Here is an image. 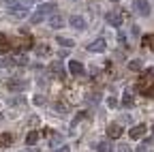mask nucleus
<instances>
[{
    "label": "nucleus",
    "instance_id": "a878e982",
    "mask_svg": "<svg viewBox=\"0 0 154 152\" xmlns=\"http://www.w3.org/2000/svg\"><path fill=\"white\" fill-rule=\"evenodd\" d=\"M143 45H150L152 51H154V36H146V39H143Z\"/></svg>",
    "mask_w": 154,
    "mask_h": 152
},
{
    "label": "nucleus",
    "instance_id": "bb28decb",
    "mask_svg": "<svg viewBox=\"0 0 154 152\" xmlns=\"http://www.w3.org/2000/svg\"><path fill=\"white\" fill-rule=\"evenodd\" d=\"M107 107H111V109H113V107H118V101H116L113 97H109V99H107Z\"/></svg>",
    "mask_w": 154,
    "mask_h": 152
},
{
    "label": "nucleus",
    "instance_id": "4468645a",
    "mask_svg": "<svg viewBox=\"0 0 154 152\" xmlns=\"http://www.w3.org/2000/svg\"><path fill=\"white\" fill-rule=\"evenodd\" d=\"M94 150H96V152H111L113 148H111V144H107V141H99V144H94Z\"/></svg>",
    "mask_w": 154,
    "mask_h": 152
},
{
    "label": "nucleus",
    "instance_id": "c85d7f7f",
    "mask_svg": "<svg viewBox=\"0 0 154 152\" xmlns=\"http://www.w3.org/2000/svg\"><path fill=\"white\" fill-rule=\"evenodd\" d=\"M54 152H71V148L69 146H60V148H56Z\"/></svg>",
    "mask_w": 154,
    "mask_h": 152
},
{
    "label": "nucleus",
    "instance_id": "1a4fd4ad",
    "mask_svg": "<svg viewBox=\"0 0 154 152\" xmlns=\"http://www.w3.org/2000/svg\"><path fill=\"white\" fill-rule=\"evenodd\" d=\"M5 7L9 11H15L19 7H28V0H5Z\"/></svg>",
    "mask_w": 154,
    "mask_h": 152
},
{
    "label": "nucleus",
    "instance_id": "20e7f679",
    "mask_svg": "<svg viewBox=\"0 0 154 152\" xmlns=\"http://www.w3.org/2000/svg\"><path fill=\"white\" fill-rule=\"evenodd\" d=\"M7 90H11V92H22L24 88H26V82L22 79V77H11V79H7Z\"/></svg>",
    "mask_w": 154,
    "mask_h": 152
},
{
    "label": "nucleus",
    "instance_id": "5701e85b",
    "mask_svg": "<svg viewBox=\"0 0 154 152\" xmlns=\"http://www.w3.org/2000/svg\"><path fill=\"white\" fill-rule=\"evenodd\" d=\"M7 103H9V105H22V103H24V99H22V97H15V99H9Z\"/></svg>",
    "mask_w": 154,
    "mask_h": 152
},
{
    "label": "nucleus",
    "instance_id": "6ab92c4d",
    "mask_svg": "<svg viewBox=\"0 0 154 152\" xmlns=\"http://www.w3.org/2000/svg\"><path fill=\"white\" fill-rule=\"evenodd\" d=\"M11 47V43H9V39H7V36L5 34H0V51H7Z\"/></svg>",
    "mask_w": 154,
    "mask_h": 152
},
{
    "label": "nucleus",
    "instance_id": "9b49d317",
    "mask_svg": "<svg viewBox=\"0 0 154 152\" xmlns=\"http://www.w3.org/2000/svg\"><path fill=\"white\" fill-rule=\"evenodd\" d=\"M49 26H51V28H62V26H64L62 15H51V17H49Z\"/></svg>",
    "mask_w": 154,
    "mask_h": 152
},
{
    "label": "nucleus",
    "instance_id": "72a5a7b5",
    "mask_svg": "<svg viewBox=\"0 0 154 152\" xmlns=\"http://www.w3.org/2000/svg\"><path fill=\"white\" fill-rule=\"evenodd\" d=\"M152 131H154V124H152Z\"/></svg>",
    "mask_w": 154,
    "mask_h": 152
},
{
    "label": "nucleus",
    "instance_id": "7ed1b4c3",
    "mask_svg": "<svg viewBox=\"0 0 154 152\" xmlns=\"http://www.w3.org/2000/svg\"><path fill=\"white\" fill-rule=\"evenodd\" d=\"M133 11L137 13V15H141V17H146V15H150V2L148 0H135L133 2Z\"/></svg>",
    "mask_w": 154,
    "mask_h": 152
},
{
    "label": "nucleus",
    "instance_id": "b1692460",
    "mask_svg": "<svg viewBox=\"0 0 154 152\" xmlns=\"http://www.w3.org/2000/svg\"><path fill=\"white\" fill-rule=\"evenodd\" d=\"M54 111H60V113H66V107H64V103H56V105H54Z\"/></svg>",
    "mask_w": 154,
    "mask_h": 152
},
{
    "label": "nucleus",
    "instance_id": "473e14b6",
    "mask_svg": "<svg viewBox=\"0 0 154 152\" xmlns=\"http://www.w3.org/2000/svg\"><path fill=\"white\" fill-rule=\"evenodd\" d=\"M111 2H120V0H111Z\"/></svg>",
    "mask_w": 154,
    "mask_h": 152
},
{
    "label": "nucleus",
    "instance_id": "dca6fc26",
    "mask_svg": "<svg viewBox=\"0 0 154 152\" xmlns=\"http://www.w3.org/2000/svg\"><path fill=\"white\" fill-rule=\"evenodd\" d=\"M128 69H131V71H141V69H143V60H139V58H137V60H131V62H128Z\"/></svg>",
    "mask_w": 154,
    "mask_h": 152
},
{
    "label": "nucleus",
    "instance_id": "f03ea898",
    "mask_svg": "<svg viewBox=\"0 0 154 152\" xmlns=\"http://www.w3.org/2000/svg\"><path fill=\"white\" fill-rule=\"evenodd\" d=\"M105 22H107L111 28H120V26H122V22H124V15H122L120 11H107Z\"/></svg>",
    "mask_w": 154,
    "mask_h": 152
},
{
    "label": "nucleus",
    "instance_id": "cd10ccee",
    "mask_svg": "<svg viewBox=\"0 0 154 152\" xmlns=\"http://www.w3.org/2000/svg\"><path fill=\"white\" fill-rule=\"evenodd\" d=\"M137 152H150V146L141 141V144H139V148H137Z\"/></svg>",
    "mask_w": 154,
    "mask_h": 152
},
{
    "label": "nucleus",
    "instance_id": "ddd939ff",
    "mask_svg": "<svg viewBox=\"0 0 154 152\" xmlns=\"http://www.w3.org/2000/svg\"><path fill=\"white\" fill-rule=\"evenodd\" d=\"M11 62H13L15 67H26V64H28V58H26V56H22V54H17V56H13V58H11Z\"/></svg>",
    "mask_w": 154,
    "mask_h": 152
},
{
    "label": "nucleus",
    "instance_id": "4be33fe9",
    "mask_svg": "<svg viewBox=\"0 0 154 152\" xmlns=\"http://www.w3.org/2000/svg\"><path fill=\"white\" fill-rule=\"evenodd\" d=\"M36 54H38V56H47V54H49V47H47V45H38V47H36Z\"/></svg>",
    "mask_w": 154,
    "mask_h": 152
},
{
    "label": "nucleus",
    "instance_id": "7c9ffc66",
    "mask_svg": "<svg viewBox=\"0 0 154 152\" xmlns=\"http://www.w3.org/2000/svg\"><path fill=\"white\" fill-rule=\"evenodd\" d=\"M118 39H120V43H126V34H124V32H120V34H118Z\"/></svg>",
    "mask_w": 154,
    "mask_h": 152
},
{
    "label": "nucleus",
    "instance_id": "6e6552de",
    "mask_svg": "<svg viewBox=\"0 0 154 152\" xmlns=\"http://www.w3.org/2000/svg\"><path fill=\"white\" fill-rule=\"evenodd\" d=\"M120 135H122V126L120 124H109L107 126V137L109 139H118Z\"/></svg>",
    "mask_w": 154,
    "mask_h": 152
},
{
    "label": "nucleus",
    "instance_id": "423d86ee",
    "mask_svg": "<svg viewBox=\"0 0 154 152\" xmlns=\"http://www.w3.org/2000/svg\"><path fill=\"white\" fill-rule=\"evenodd\" d=\"M69 24L75 28V30H86V20L82 15H71V20H69Z\"/></svg>",
    "mask_w": 154,
    "mask_h": 152
},
{
    "label": "nucleus",
    "instance_id": "f3484780",
    "mask_svg": "<svg viewBox=\"0 0 154 152\" xmlns=\"http://www.w3.org/2000/svg\"><path fill=\"white\" fill-rule=\"evenodd\" d=\"M58 45H62V47H73L75 45V41H71V39H66V36H58Z\"/></svg>",
    "mask_w": 154,
    "mask_h": 152
},
{
    "label": "nucleus",
    "instance_id": "f257e3e1",
    "mask_svg": "<svg viewBox=\"0 0 154 152\" xmlns=\"http://www.w3.org/2000/svg\"><path fill=\"white\" fill-rule=\"evenodd\" d=\"M54 11H56V5H54V2H43L41 7H38V9L30 15V24H38V22H43L45 17L54 15Z\"/></svg>",
    "mask_w": 154,
    "mask_h": 152
},
{
    "label": "nucleus",
    "instance_id": "f704fd0d",
    "mask_svg": "<svg viewBox=\"0 0 154 152\" xmlns=\"http://www.w3.org/2000/svg\"><path fill=\"white\" fill-rule=\"evenodd\" d=\"M26 152H32V150H26Z\"/></svg>",
    "mask_w": 154,
    "mask_h": 152
},
{
    "label": "nucleus",
    "instance_id": "f8f14e48",
    "mask_svg": "<svg viewBox=\"0 0 154 152\" xmlns=\"http://www.w3.org/2000/svg\"><path fill=\"white\" fill-rule=\"evenodd\" d=\"M49 71H51L54 75H58V77H64V69H62L60 62H51V64H49Z\"/></svg>",
    "mask_w": 154,
    "mask_h": 152
},
{
    "label": "nucleus",
    "instance_id": "c756f323",
    "mask_svg": "<svg viewBox=\"0 0 154 152\" xmlns=\"http://www.w3.org/2000/svg\"><path fill=\"white\" fill-rule=\"evenodd\" d=\"M28 122H30V124H32V126H36V124H38V118H36V116H32V118H30V120H28Z\"/></svg>",
    "mask_w": 154,
    "mask_h": 152
},
{
    "label": "nucleus",
    "instance_id": "aec40b11",
    "mask_svg": "<svg viewBox=\"0 0 154 152\" xmlns=\"http://www.w3.org/2000/svg\"><path fill=\"white\" fill-rule=\"evenodd\" d=\"M15 17H26L28 15V7H19V9H15V11H11Z\"/></svg>",
    "mask_w": 154,
    "mask_h": 152
},
{
    "label": "nucleus",
    "instance_id": "0eeeda50",
    "mask_svg": "<svg viewBox=\"0 0 154 152\" xmlns=\"http://www.w3.org/2000/svg\"><path fill=\"white\" fill-rule=\"evenodd\" d=\"M84 71H86V69H84L82 62H77V60H71V62H69V73L75 75V77H77V75H84Z\"/></svg>",
    "mask_w": 154,
    "mask_h": 152
},
{
    "label": "nucleus",
    "instance_id": "39448f33",
    "mask_svg": "<svg viewBox=\"0 0 154 152\" xmlns=\"http://www.w3.org/2000/svg\"><path fill=\"white\" fill-rule=\"evenodd\" d=\"M88 51H92V54H101V51H105L107 49V43H105V39H94L92 43H88V47H86Z\"/></svg>",
    "mask_w": 154,
    "mask_h": 152
},
{
    "label": "nucleus",
    "instance_id": "2eb2a0df",
    "mask_svg": "<svg viewBox=\"0 0 154 152\" xmlns=\"http://www.w3.org/2000/svg\"><path fill=\"white\" fill-rule=\"evenodd\" d=\"M122 105H124V107H133V105H135V99H133V94H131V92H124Z\"/></svg>",
    "mask_w": 154,
    "mask_h": 152
},
{
    "label": "nucleus",
    "instance_id": "393cba45",
    "mask_svg": "<svg viewBox=\"0 0 154 152\" xmlns=\"http://www.w3.org/2000/svg\"><path fill=\"white\" fill-rule=\"evenodd\" d=\"M32 101H34V105H43V103H45V97H43V94H36Z\"/></svg>",
    "mask_w": 154,
    "mask_h": 152
},
{
    "label": "nucleus",
    "instance_id": "412c9836",
    "mask_svg": "<svg viewBox=\"0 0 154 152\" xmlns=\"http://www.w3.org/2000/svg\"><path fill=\"white\" fill-rule=\"evenodd\" d=\"M60 144H62V137H60V135H51L49 146H54V148H60Z\"/></svg>",
    "mask_w": 154,
    "mask_h": 152
},
{
    "label": "nucleus",
    "instance_id": "9d476101",
    "mask_svg": "<svg viewBox=\"0 0 154 152\" xmlns=\"http://www.w3.org/2000/svg\"><path fill=\"white\" fill-rule=\"evenodd\" d=\"M143 133H146V124H137V126H133L131 129V139H141L143 137Z\"/></svg>",
    "mask_w": 154,
    "mask_h": 152
},
{
    "label": "nucleus",
    "instance_id": "a211bd4d",
    "mask_svg": "<svg viewBox=\"0 0 154 152\" xmlns=\"http://www.w3.org/2000/svg\"><path fill=\"white\" fill-rule=\"evenodd\" d=\"M36 141H38V133H36V131H30V133H28V137H26V144L32 146V144H36Z\"/></svg>",
    "mask_w": 154,
    "mask_h": 152
},
{
    "label": "nucleus",
    "instance_id": "2f4dec72",
    "mask_svg": "<svg viewBox=\"0 0 154 152\" xmlns=\"http://www.w3.org/2000/svg\"><path fill=\"white\" fill-rule=\"evenodd\" d=\"M120 152H131V148L128 146H120Z\"/></svg>",
    "mask_w": 154,
    "mask_h": 152
}]
</instances>
